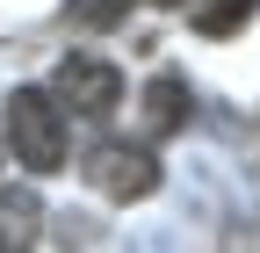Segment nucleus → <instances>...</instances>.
Returning <instances> with one entry per match:
<instances>
[{
    "label": "nucleus",
    "mask_w": 260,
    "mask_h": 253,
    "mask_svg": "<svg viewBox=\"0 0 260 253\" xmlns=\"http://www.w3.org/2000/svg\"><path fill=\"white\" fill-rule=\"evenodd\" d=\"M0 116H8L0 131H8L15 160H22L29 174H51V167L65 160V116H58V94H44V87H15Z\"/></svg>",
    "instance_id": "1"
},
{
    "label": "nucleus",
    "mask_w": 260,
    "mask_h": 253,
    "mask_svg": "<svg viewBox=\"0 0 260 253\" xmlns=\"http://www.w3.org/2000/svg\"><path fill=\"white\" fill-rule=\"evenodd\" d=\"M159 8H181V0H159Z\"/></svg>",
    "instance_id": "8"
},
{
    "label": "nucleus",
    "mask_w": 260,
    "mask_h": 253,
    "mask_svg": "<svg viewBox=\"0 0 260 253\" xmlns=\"http://www.w3.org/2000/svg\"><path fill=\"white\" fill-rule=\"evenodd\" d=\"M188 22L203 29V37H232V29H246V22H253V0H195Z\"/></svg>",
    "instance_id": "6"
},
{
    "label": "nucleus",
    "mask_w": 260,
    "mask_h": 253,
    "mask_svg": "<svg viewBox=\"0 0 260 253\" xmlns=\"http://www.w3.org/2000/svg\"><path fill=\"white\" fill-rule=\"evenodd\" d=\"M51 94H58V102H73L80 116H109V109L123 102V73L109 66V58H94V51H73V58H58Z\"/></svg>",
    "instance_id": "2"
},
{
    "label": "nucleus",
    "mask_w": 260,
    "mask_h": 253,
    "mask_svg": "<svg viewBox=\"0 0 260 253\" xmlns=\"http://www.w3.org/2000/svg\"><path fill=\"white\" fill-rule=\"evenodd\" d=\"M123 8H130V0H73V22H87V29H116Z\"/></svg>",
    "instance_id": "7"
},
{
    "label": "nucleus",
    "mask_w": 260,
    "mask_h": 253,
    "mask_svg": "<svg viewBox=\"0 0 260 253\" xmlns=\"http://www.w3.org/2000/svg\"><path fill=\"white\" fill-rule=\"evenodd\" d=\"M87 174H94V188H102L109 203H145L152 188H159V160L145 145H102L87 160Z\"/></svg>",
    "instance_id": "3"
},
{
    "label": "nucleus",
    "mask_w": 260,
    "mask_h": 253,
    "mask_svg": "<svg viewBox=\"0 0 260 253\" xmlns=\"http://www.w3.org/2000/svg\"><path fill=\"white\" fill-rule=\"evenodd\" d=\"M37 225H44V196H37V188H0V253L29 246Z\"/></svg>",
    "instance_id": "4"
},
{
    "label": "nucleus",
    "mask_w": 260,
    "mask_h": 253,
    "mask_svg": "<svg viewBox=\"0 0 260 253\" xmlns=\"http://www.w3.org/2000/svg\"><path fill=\"white\" fill-rule=\"evenodd\" d=\"M145 123H152V131H181V123H188V87L174 73H159L145 87Z\"/></svg>",
    "instance_id": "5"
}]
</instances>
